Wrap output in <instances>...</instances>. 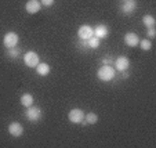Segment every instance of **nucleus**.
Returning a JSON list of instances; mask_svg holds the SVG:
<instances>
[{"instance_id": "f257e3e1", "label": "nucleus", "mask_w": 156, "mask_h": 148, "mask_svg": "<svg viewBox=\"0 0 156 148\" xmlns=\"http://www.w3.org/2000/svg\"><path fill=\"white\" fill-rule=\"evenodd\" d=\"M115 72L116 69L112 65H102L97 71V78L102 82H111L115 78Z\"/></svg>"}, {"instance_id": "f03ea898", "label": "nucleus", "mask_w": 156, "mask_h": 148, "mask_svg": "<svg viewBox=\"0 0 156 148\" xmlns=\"http://www.w3.org/2000/svg\"><path fill=\"white\" fill-rule=\"evenodd\" d=\"M25 118L29 122H39L41 119V110L39 107H29L25 111Z\"/></svg>"}, {"instance_id": "7ed1b4c3", "label": "nucleus", "mask_w": 156, "mask_h": 148, "mask_svg": "<svg viewBox=\"0 0 156 148\" xmlns=\"http://www.w3.org/2000/svg\"><path fill=\"white\" fill-rule=\"evenodd\" d=\"M18 40H20V38H18V35L15 32H7L3 38V45L6 49H11L17 46Z\"/></svg>"}, {"instance_id": "20e7f679", "label": "nucleus", "mask_w": 156, "mask_h": 148, "mask_svg": "<svg viewBox=\"0 0 156 148\" xmlns=\"http://www.w3.org/2000/svg\"><path fill=\"white\" fill-rule=\"evenodd\" d=\"M24 62H25V65L29 67V68H36V65L40 62L39 61L37 53H35V51H28V53H25Z\"/></svg>"}, {"instance_id": "39448f33", "label": "nucleus", "mask_w": 156, "mask_h": 148, "mask_svg": "<svg viewBox=\"0 0 156 148\" xmlns=\"http://www.w3.org/2000/svg\"><path fill=\"white\" fill-rule=\"evenodd\" d=\"M68 119L72 123H80L84 119V112L80 108H75V110H71L68 114Z\"/></svg>"}, {"instance_id": "423d86ee", "label": "nucleus", "mask_w": 156, "mask_h": 148, "mask_svg": "<svg viewBox=\"0 0 156 148\" xmlns=\"http://www.w3.org/2000/svg\"><path fill=\"white\" fill-rule=\"evenodd\" d=\"M77 35L83 40H88L91 36H94V28H91L90 25H82L77 31Z\"/></svg>"}, {"instance_id": "0eeeda50", "label": "nucleus", "mask_w": 156, "mask_h": 148, "mask_svg": "<svg viewBox=\"0 0 156 148\" xmlns=\"http://www.w3.org/2000/svg\"><path fill=\"white\" fill-rule=\"evenodd\" d=\"M9 133L12 137H21L24 134V126L20 122H11L9 125Z\"/></svg>"}, {"instance_id": "6e6552de", "label": "nucleus", "mask_w": 156, "mask_h": 148, "mask_svg": "<svg viewBox=\"0 0 156 148\" xmlns=\"http://www.w3.org/2000/svg\"><path fill=\"white\" fill-rule=\"evenodd\" d=\"M124 45H127L129 47H136V46H138L140 43V38L137 33L134 32H127L126 35H124Z\"/></svg>"}, {"instance_id": "1a4fd4ad", "label": "nucleus", "mask_w": 156, "mask_h": 148, "mask_svg": "<svg viewBox=\"0 0 156 148\" xmlns=\"http://www.w3.org/2000/svg\"><path fill=\"white\" fill-rule=\"evenodd\" d=\"M129 67H130V60L127 58V57H124V56L119 57V58L115 61V69L116 71H119V72L127 71Z\"/></svg>"}, {"instance_id": "9d476101", "label": "nucleus", "mask_w": 156, "mask_h": 148, "mask_svg": "<svg viewBox=\"0 0 156 148\" xmlns=\"http://www.w3.org/2000/svg\"><path fill=\"white\" fill-rule=\"evenodd\" d=\"M40 0H28L27 4H25V10H27L28 14H36L37 11H40Z\"/></svg>"}, {"instance_id": "9b49d317", "label": "nucleus", "mask_w": 156, "mask_h": 148, "mask_svg": "<svg viewBox=\"0 0 156 148\" xmlns=\"http://www.w3.org/2000/svg\"><path fill=\"white\" fill-rule=\"evenodd\" d=\"M136 9H137L136 0H126V2H123V4L120 7L122 13H124V14H131V13L136 11Z\"/></svg>"}, {"instance_id": "f8f14e48", "label": "nucleus", "mask_w": 156, "mask_h": 148, "mask_svg": "<svg viewBox=\"0 0 156 148\" xmlns=\"http://www.w3.org/2000/svg\"><path fill=\"white\" fill-rule=\"evenodd\" d=\"M108 33H109V29H108V27H106V25H98V27L94 28V36H95V38H98V39L106 38V36H108Z\"/></svg>"}, {"instance_id": "ddd939ff", "label": "nucleus", "mask_w": 156, "mask_h": 148, "mask_svg": "<svg viewBox=\"0 0 156 148\" xmlns=\"http://www.w3.org/2000/svg\"><path fill=\"white\" fill-rule=\"evenodd\" d=\"M20 101H21V104H22L25 108H29V107H32V105H33L35 98H33V96L30 94V93H25V94L21 96Z\"/></svg>"}, {"instance_id": "4468645a", "label": "nucleus", "mask_w": 156, "mask_h": 148, "mask_svg": "<svg viewBox=\"0 0 156 148\" xmlns=\"http://www.w3.org/2000/svg\"><path fill=\"white\" fill-rule=\"evenodd\" d=\"M36 72L40 76H47L50 74V65L46 64V62H39L37 65H36Z\"/></svg>"}, {"instance_id": "2eb2a0df", "label": "nucleus", "mask_w": 156, "mask_h": 148, "mask_svg": "<svg viewBox=\"0 0 156 148\" xmlns=\"http://www.w3.org/2000/svg\"><path fill=\"white\" fill-rule=\"evenodd\" d=\"M142 22H144V25L147 28H155L156 25V20L153 15H144V18H142Z\"/></svg>"}, {"instance_id": "dca6fc26", "label": "nucleus", "mask_w": 156, "mask_h": 148, "mask_svg": "<svg viewBox=\"0 0 156 148\" xmlns=\"http://www.w3.org/2000/svg\"><path fill=\"white\" fill-rule=\"evenodd\" d=\"M84 119H86L87 123L94 125V123H97L98 122V115L97 114H94V112H88V114H84Z\"/></svg>"}, {"instance_id": "f3484780", "label": "nucleus", "mask_w": 156, "mask_h": 148, "mask_svg": "<svg viewBox=\"0 0 156 148\" xmlns=\"http://www.w3.org/2000/svg\"><path fill=\"white\" fill-rule=\"evenodd\" d=\"M138 45H140V47H141L144 51H148V50H151V49H152V43H151L149 39H144V40H140Z\"/></svg>"}, {"instance_id": "a211bd4d", "label": "nucleus", "mask_w": 156, "mask_h": 148, "mask_svg": "<svg viewBox=\"0 0 156 148\" xmlns=\"http://www.w3.org/2000/svg\"><path fill=\"white\" fill-rule=\"evenodd\" d=\"M100 40H101V39L95 38V36H91V38L88 39V40H86V42H87V45L90 46L91 49H97L98 46H100Z\"/></svg>"}, {"instance_id": "6ab92c4d", "label": "nucleus", "mask_w": 156, "mask_h": 148, "mask_svg": "<svg viewBox=\"0 0 156 148\" xmlns=\"http://www.w3.org/2000/svg\"><path fill=\"white\" fill-rule=\"evenodd\" d=\"M20 53H21V50L15 46V47H11V49H7V56H10V57H12V58H17L18 56H20Z\"/></svg>"}, {"instance_id": "aec40b11", "label": "nucleus", "mask_w": 156, "mask_h": 148, "mask_svg": "<svg viewBox=\"0 0 156 148\" xmlns=\"http://www.w3.org/2000/svg\"><path fill=\"white\" fill-rule=\"evenodd\" d=\"M40 4L44 7H51L54 4V0H40Z\"/></svg>"}, {"instance_id": "412c9836", "label": "nucleus", "mask_w": 156, "mask_h": 148, "mask_svg": "<svg viewBox=\"0 0 156 148\" xmlns=\"http://www.w3.org/2000/svg\"><path fill=\"white\" fill-rule=\"evenodd\" d=\"M147 36H148V38H149V39L155 38V36H156V31H155V28H148Z\"/></svg>"}, {"instance_id": "4be33fe9", "label": "nucleus", "mask_w": 156, "mask_h": 148, "mask_svg": "<svg viewBox=\"0 0 156 148\" xmlns=\"http://www.w3.org/2000/svg\"><path fill=\"white\" fill-rule=\"evenodd\" d=\"M104 65H111V64H112V61H111V60L109 58H104Z\"/></svg>"}, {"instance_id": "5701e85b", "label": "nucleus", "mask_w": 156, "mask_h": 148, "mask_svg": "<svg viewBox=\"0 0 156 148\" xmlns=\"http://www.w3.org/2000/svg\"><path fill=\"white\" fill-rule=\"evenodd\" d=\"M123 2H126V0H123Z\"/></svg>"}]
</instances>
